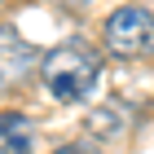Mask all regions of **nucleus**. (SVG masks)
<instances>
[{
  "instance_id": "nucleus-1",
  "label": "nucleus",
  "mask_w": 154,
  "mask_h": 154,
  "mask_svg": "<svg viewBox=\"0 0 154 154\" xmlns=\"http://www.w3.org/2000/svg\"><path fill=\"white\" fill-rule=\"evenodd\" d=\"M40 79L57 101H84L101 79V53L84 40H66L40 57Z\"/></svg>"
},
{
  "instance_id": "nucleus-2",
  "label": "nucleus",
  "mask_w": 154,
  "mask_h": 154,
  "mask_svg": "<svg viewBox=\"0 0 154 154\" xmlns=\"http://www.w3.org/2000/svg\"><path fill=\"white\" fill-rule=\"evenodd\" d=\"M106 48L115 57H150L154 53V13L141 5H123L106 18Z\"/></svg>"
},
{
  "instance_id": "nucleus-5",
  "label": "nucleus",
  "mask_w": 154,
  "mask_h": 154,
  "mask_svg": "<svg viewBox=\"0 0 154 154\" xmlns=\"http://www.w3.org/2000/svg\"><path fill=\"white\" fill-rule=\"evenodd\" d=\"M53 154H101V150L88 145V141H75V145H62V150H53Z\"/></svg>"
},
{
  "instance_id": "nucleus-4",
  "label": "nucleus",
  "mask_w": 154,
  "mask_h": 154,
  "mask_svg": "<svg viewBox=\"0 0 154 154\" xmlns=\"http://www.w3.org/2000/svg\"><path fill=\"white\" fill-rule=\"evenodd\" d=\"M31 145H35V119L5 110L0 115V154H26Z\"/></svg>"
},
{
  "instance_id": "nucleus-3",
  "label": "nucleus",
  "mask_w": 154,
  "mask_h": 154,
  "mask_svg": "<svg viewBox=\"0 0 154 154\" xmlns=\"http://www.w3.org/2000/svg\"><path fill=\"white\" fill-rule=\"evenodd\" d=\"M31 71H35V48L18 31L0 26V93H13Z\"/></svg>"
}]
</instances>
